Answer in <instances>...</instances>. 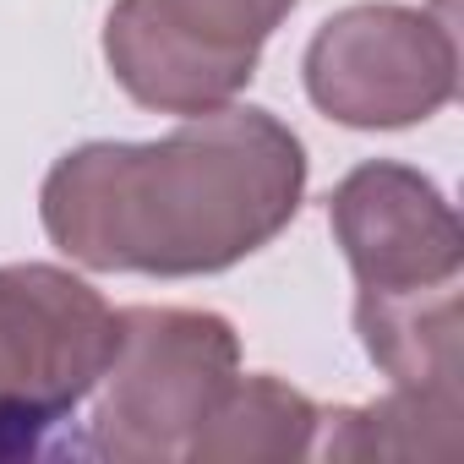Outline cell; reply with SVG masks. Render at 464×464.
<instances>
[{"mask_svg": "<svg viewBox=\"0 0 464 464\" xmlns=\"http://www.w3.org/2000/svg\"><path fill=\"white\" fill-rule=\"evenodd\" d=\"M290 12L295 0H115L104 61L142 110L208 115L236 104Z\"/></svg>", "mask_w": 464, "mask_h": 464, "instance_id": "277c9868", "label": "cell"}, {"mask_svg": "<svg viewBox=\"0 0 464 464\" xmlns=\"http://www.w3.org/2000/svg\"><path fill=\"white\" fill-rule=\"evenodd\" d=\"M115 355L110 301L50 263L0 268V459L34 448L104 377Z\"/></svg>", "mask_w": 464, "mask_h": 464, "instance_id": "3957f363", "label": "cell"}, {"mask_svg": "<svg viewBox=\"0 0 464 464\" xmlns=\"http://www.w3.org/2000/svg\"><path fill=\"white\" fill-rule=\"evenodd\" d=\"M317 426H323V410L301 388L257 372L224 388L213 415L197 426L186 459L191 464H285L312 453Z\"/></svg>", "mask_w": 464, "mask_h": 464, "instance_id": "ba28073f", "label": "cell"}, {"mask_svg": "<svg viewBox=\"0 0 464 464\" xmlns=\"http://www.w3.org/2000/svg\"><path fill=\"white\" fill-rule=\"evenodd\" d=\"M306 148L252 104L186 115L159 142H88L44 175V236L93 274L197 279L263 252L301 213Z\"/></svg>", "mask_w": 464, "mask_h": 464, "instance_id": "6da1fadb", "label": "cell"}, {"mask_svg": "<svg viewBox=\"0 0 464 464\" xmlns=\"http://www.w3.org/2000/svg\"><path fill=\"white\" fill-rule=\"evenodd\" d=\"M328 224L361 295L437 290L464 274V229L420 169L388 159L350 169L328 197Z\"/></svg>", "mask_w": 464, "mask_h": 464, "instance_id": "8992f818", "label": "cell"}, {"mask_svg": "<svg viewBox=\"0 0 464 464\" xmlns=\"http://www.w3.org/2000/svg\"><path fill=\"white\" fill-rule=\"evenodd\" d=\"M241 377V339L218 312L126 306L115 312V355L93 399V453L115 464L186 459L197 426Z\"/></svg>", "mask_w": 464, "mask_h": 464, "instance_id": "7a4b0ae2", "label": "cell"}, {"mask_svg": "<svg viewBox=\"0 0 464 464\" xmlns=\"http://www.w3.org/2000/svg\"><path fill=\"white\" fill-rule=\"evenodd\" d=\"M328 459H437L464 453V393L393 388L361 410H328Z\"/></svg>", "mask_w": 464, "mask_h": 464, "instance_id": "9c48e42d", "label": "cell"}, {"mask_svg": "<svg viewBox=\"0 0 464 464\" xmlns=\"http://www.w3.org/2000/svg\"><path fill=\"white\" fill-rule=\"evenodd\" d=\"M306 93L328 121L355 131L431 121L459 93V34L420 6H344L306 44Z\"/></svg>", "mask_w": 464, "mask_h": 464, "instance_id": "5b68a950", "label": "cell"}, {"mask_svg": "<svg viewBox=\"0 0 464 464\" xmlns=\"http://www.w3.org/2000/svg\"><path fill=\"white\" fill-rule=\"evenodd\" d=\"M355 334L393 388L464 393V306L459 285L355 295Z\"/></svg>", "mask_w": 464, "mask_h": 464, "instance_id": "52a82bcc", "label": "cell"}]
</instances>
